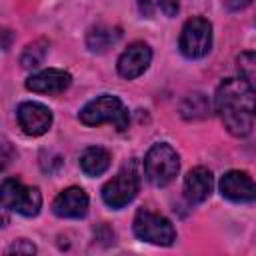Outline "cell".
Segmentation results:
<instances>
[{"label":"cell","mask_w":256,"mask_h":256,"mask_svg":"<svg viewBox=\"0 0 256 256\" xmlns=\"http://www.w3.org/2000/svg\"><path fill=\"white\" fill-rule=\"evenodd\" d=\"M214 108L232 136H248L254 128V86L242 78L224 80L216 90Z\"/></svg>","instance_id":"6da1fadb"},{"label":"cell","mask_w":256,"mask_h":256,"mask_svg":"<svg viewBox=\"0 0 256 256\" xmlns=\"http://www.w3.org/2000/svg\"><path fill=\"white\" fill-rule=\"evenodd\" d=\"M80 122L86 126H100V124H114L116 130L128 128V110L124 108L122 100L110 94H102L94 100H90L78 114Z\"/></svg>","instance_id":"7a4b0ae2"},{"label":"cell","mask_w":256,"mask_h":256,"mask_svg":"<svg viewBox=\"0 0 256 256\" xmlns=\"http://www.w3.org/2000/svg\"><path fill=\"white\" fill-rule=\"evenodd\" d=\"M180 170V158L176 150L166 144H154L144 156V174L154 186H168Z\"/></svg>","instance_id":"3957f363"},{"label":"cell","mask_w":256,"mask_h":256,"mask_svg":"<svg viewBox=\"0 0 256 256\" xmlns=\"http://www.w3.org/2000/svg\"><path fill=\"white\" fill-rule=\"evenodd\" d=\"M0 206L22 216H36L42 208V194L38 188L24 186L16 178H6L0 184Z\"/></svg>","instance_id":"277c9868"},{"label":"cell","mask_w":256,"mask_h":256,"mask_svg":"<svg viewBox=\"0 0 256 256\" xmlns=\"http://www.w3.org/2000/svg\"><path fill=\"white\" fill-rule=\"evenodd\" d=\"M132 230L140 240L156 244V246H170L176 240V230H174L172 222L166 216L156 214L146 208H140L136 212Z\"/></svg>","instance_id":"5b68a950"},{"label":"cell","mask_w":256,"mask_h":256,"mask_svg":"<svg viewBox=\"0 0 256 256\" xmlns=\"http://www.w3.org/2000/svg\"><path fill=\"white\" fill-rule=\"evenodd\" d=\"M178 46L180 52L190 60L204 58L212 48V24L202 16H194L186 20L180 32Z\"/></svg>","instance_id":"8992f818"},{"label":"cell","mask_w":256,"mask_h":256,"mask_svg":"<svg viewBox=\"0 0 256 256\" xmlns=\"http://www.w3.org/2000/svg\"><path fill=\"white\" fill-rule=\"evenodd\" d=\"M140 188V176L134 170V166H124L116 176H112L104 186H102V200L110 208H124L130 204Z\"/></svg>","instance_id":"52a82bcc"},{"label":"cell","mask_w":256,"mask_h":256,"mask_svg":"<svg viewBox=\"0 0 256 256\" xmlns=\"http://www.w3.org/2000/svg\"><path fill=\"white\" fill-rule=\"evenodd\" d=\"M18 124L28 136H42L52 126V112L40 102H22L16 110Z\"/></svg>","instance_id":"ba28073f"},{"label":"cell","mask_w":256,"mask_h":256,"mask_svg":"<svg viewBox=\"0 0 256 256\" xmlns=\"http://www.w3.org/2000/svg\"><path fill=\"white\" fill-rule=\"evenodd\" d=\"M152 60V50L146 42H132L118 58V74L126 80L138 78Z\"/></svg>","instance_id":"9c48e42d"},{"label":"cell","mask_w":256,"mask_h":256,"mask_svg":"<svg viewBox=\"0 0 256 256\" xmlns=\"http://www.w3.org/2000/svg\"><path fill=\"white\" fill-rule=\"evenodd\" d=\"M220 192L232 202H252L256 196L254 182L248 172L230 170L220 178Z\"/></svg>","instance_id":"30bf717a"},{"label":"cell","mask_w":256,"mask_h":256,"mask_svg":"<svg viewBox=\"0 0 256 256\" xmlns=\"http://www.w3.org/2000/svg\"><path fill=\"white\" fill-rule=\"evenodd\" d=\"M72 82L70 72L60 68H46L42 72L32 74L26 80V88L38 94H60L64 92Z\"/></svg>","instance_id":"8fae6325"},{"label":"cell","mask_w":256,"mask_h":256,"mask_svg":"<svg viewBox=\"0 0 256 256\" xmlns=\"http://www.w3.org/2000/svg\"><path fill=\"white\" fill-rule=\"evenodd\" d=\"M52 210L60 218H82L88 212V196L82 188L70 186L54 198Z\"/></svg>","instance_id":"7c38bea8"},{"label":"cell","mask_w":256,"mask_h":256,"mask_svg":"<svg viewBox=\"0 0 256 256\" xmlns=\"http://www.w3.org/2000/svg\"><path fill=\"white\" fill-rule=\"evenodd\" d=\"M212 186H214L212 172L204 166H196L184 178V196L190 204H200L210 196Z\"/></svg>","instance_id":"4fadbf2b"},{"label":"cell","mask_w":256,"mask_h":256,"mask_svg":"<svg viewBox=\"0 0 256 256\" xmlns=\"http://www.w3.org/2000/svg\"><path fill=\"white\" fill-rule=\"evenodd\" d=\"M110 152L102 146H90L80 156V168L86 176H100L110 166Z\"/></svg>","instance_id":"5bb4252c"},{"label":"cell","mask_w":256,"mask_h":256,"mask_svg":"<svg viewBox=\"0 0 256 256\" xmlns=\"http://www.w3.org/2000/svg\"><path fill=\"white\" fill-rule=\"evenodd\" d=\"M120 28L116 26H106V24H98L94 28H90L88 36H86V44L92 52H106L112 44L118 42L120 38Z\"/></svg>","instance_id":"9a60e30c"},{"label":"cell","mask_w":256,"mask_h":256,"mask_svg":"<svg viewBox=\"0 0 256 256\" xmlns=\"http://www.w3.org/2000/svg\"><path fill=\"white\" fill-rule=\"evenodd\" d=\"M180 110H182V116L186 120H200V118H206L210 114V102L206 100L204 94L194 92V94L186 96Z\"/></svg>","instance_id":"2e32d148"},{"label":"cell","mask_w":256,"mask_h":256,"mask_svg":"<svg viewBox=\"0 0 256 256\" xmlns=\"http://www.w3.org/2000/svg\"><path fill=\"white\" fill-rule=\"evenodd\" d=\"M48 52V42L46 40H34L32 44H28L20 56V64L22 68H34L38 64H42L44 56Z\"/></svg>","instance_id":"e0dca14e"},{"label":"cell","mask_w":256,"mask_h":256,"mask_svg":"<svg viewBox=\"0 0 256 256\" xmlns=\"http://www.w3.org/2000/svg\"><path fill=\"white\" fill-rule=\"evenodd\" d=\"M256 58H254V52H242L238 56V70H240V78L244 82H248L250 86H254V66Z\"/></svg>","instance_id":"ac0fdd59"},{"label":"cell","mask_w":256,"mask_h":256,"mask_svg":"<svg viewBox=\"0 0 256 256\" xmlns=\"http://www.w3.org/2000/svg\"><path fill=\"white\" fill-rule=\"evenodd\" d=\"M180 8V0H158V10H162L166 16H176Z\"/></svg>","instance_id":"d6986e66"},{"label":"cell","mask_w":256,"mask_h":256,"mask_svg":"<svg viewBox=\"0 0 256 256\" xmlns=\"http://www.w3.org/2000/svg\"><path fill=\"white\" fill-rule=\"evenodd\" d=\"M8 252H16V254L26 252V254H32V252H36V246L30 244L28 240H18V242H14V244L8 248Z\"/></svg>","instance_id":"ffe728a7"},{"label":"cell","mask_w":256,"mask_h":256,"mask_svg":"<svg viewBox=\"0 0 256 256\" xmlns=\"http://www.w3.org/2000/svg\"><path fill=\"white\" fill-rule=\"evenodd\" d=\"M138 2H140V12L148 18L158 10V0H138Z\"/></svg>","instance_id":"44dd1931"},{"label":"cell","mask_w":256,"mask_h":256,"mask_svg":"<svg viewBox=\"0 0 256 256\" xmlns=\"http://www.w3.org/2000/svg\"><path fill=\"white\" fill-rule=\"evenodd\" d=\"M8 160H10V148L4 142H0V172L6 168Z\"/></svg>","instance_id":"7402d4cb"}]
</instances>
